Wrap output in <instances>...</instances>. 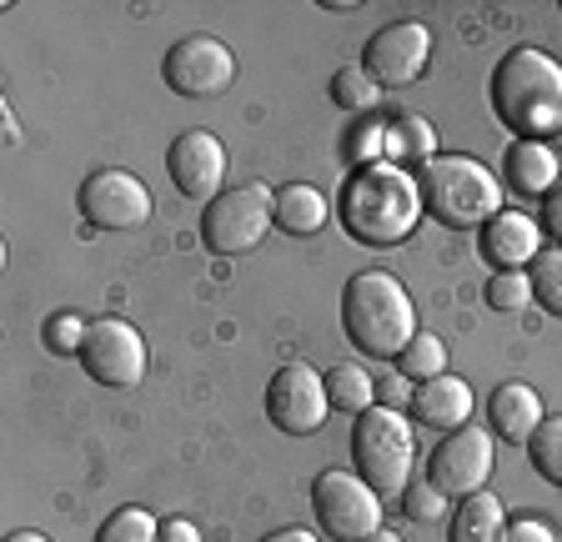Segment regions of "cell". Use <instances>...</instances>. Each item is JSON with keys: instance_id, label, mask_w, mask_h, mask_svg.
Segmentation results:
<instances>
[{"instance_id": "cell-1", "label": "cell", "mask_w": 562, "mask_h": 542, "mask_svg": "<svg viewBox=\"0 0 562 542\" xmlns=\"http://www.w3.org/2000/svg\"><path fill=\"white\" fill-rule=\"evenodd\" d=\"M487 101L517 142H548L562 131V60L538 46H513L492 66Z\"/></svg>"}, {"instance_id": "cell-2", "label": "cell", "mask_w": 562, "mask_h": 542, "mask_svg": "<svg viewBox=\"0 0 562 542\" xmlns=\"http://www.w3.org/2000/svg\"><path fill=\"white\" fill-rule=\"evenodd\" d=\"M337 216L362 247H402L422 222V187L407 166H357L337 196Z\"/></svg>"}, {"instance_id": "cell-3", "label": "cell", "mask_w": 562, "mask_h": 542, "mask_svg": "<svg viewBox=\"0 0 562 542\" xmlns=\"http://www.w3.org/2000/svg\"><path fill=\"white\" fill-rule=\"evenodd\" d=\"M341 331L367 357L397 362L417 337V307L392 271H357L341 292Z\"/></svg>"}, {"instance_id": "cell-4", "label": "cell", "mask_w": 562, "mask_h": 542, "mask_svg": "<svg viewBox=\"0 0 562 542\" xmlns=\"http://www.w3.org/2000/svg\"><path fill=\"white\" fill-rule=\"evenodd\" d=\"M417 187H422V206L442 226H457V232L487 226L492 216L503 212V181L492 177L477 156H462V151L437 156V161H427L417 171Z\"/></svg>"}, {"instance_id": "cell-5", "label": "cell", "mask_w": 562, "mask_h": 542, "mask_svg": "<svg viewBox=\"0 0 562 542\" xmlns=\"http://www.w3.org/2000/svg\"><path fill=\"white\" fill-rule=\"evenodd\" d=\"M412 458H417V442H412V427L402 413L392 407H367L351 427V462H357V477L372 487L376 497H402L412 483Z\"/></svg>"}, {"instance_id": "cell-6", "label": "cell", "mask_w": 562, "mask_h": 542, "mask_svg": "<svg viewBox=\"0 0 562 542\" xmlns=\"http://www.w3.org/2000/svg\"><path fill=\"white\" fill-rule=\"evenodd\" d=\"M271 226H277V191L261 181H246V187H226L222 196L206 201L201 241L216 257H246L251 247H261V236Z\"/></svg>"}, {"instance_id": "cell-7", "label": "cell", "mask_w": 562, "mask_h": 542, "mask_svg": "<svg viewBox=\"0 0 562 542\" xmlns=\"http://www.w3.org/2000/svg\"><path fill=\"white\" fill-rule=\"evenodd\" d=\"M312 512H316V522H322V532L337 542H362V538H372V532H382V497H376L357 472H341V467L316 472Z\"/></svg>"}, {"instance_id": "cell-8", "label": "cell", "mask_w": 562, "mask_h": 542, "mask_svg": "<svg viewBox=\"0 0 562 542\" xmlns=\"http://www.w3.org/2000/svg\"><path fill=\"white\" fill-rule=\"evenodd\" d=\"M497 467V452H492L487 427H457L432 448V462H427V483L447 497V503H462V497L482 493Z\"/></svg>"}, {"instance_id": "cell-9", "label": "cell", "mask_w": 562, "mask_h": 542, "mask_svg": "<svg viewBox=\"0 0 562 542\" xmlns=\"http://www.w3.org/2000/svg\"><path fill=\"white\" fill-rule=\"evenodd\" d=\"M76 206L91 226L101 232H131V226L151 222V191L146 181L121 171V166H105V171H91L76 191Z\"/></svg>"}, {"instance_id": "cell-10", "label": "cell", "mask_w": 562, "mask_h": 542, "mask_svg": "<svg viewBox=\"0 0 562 542\" xmlns=\"http://www.w3.org/2000/svg\"><path fill=\"white\" fill-rule=\"evenodd\" d=\"M161 81L187 101H206L236 81V56L216 36H181L161 60Z\"/></svg>"}, {"instance_id": "cell-11", "label": "cell", "mask_w": 562, "mask_h": 542, "mask_svg": "<svg viewBox=\"0 0 562 542\" xmlns=\"http://www.w3.org/2000/svg\"><path fill=\"white\" fill-rule=\"evenodd\" d=\"M81 366H86V377L101 382V387H136L146 377V342H140V331L131 321L95 317L86 327Z\"/></svg>"}, {"instance_id": "cell-12", "label": "cell", "mask_w": 562, "mask_h": 542, "mask_svg": "<svg viewBox=\"0 0 562 542\" xmlns=\"http://www.w3.org/2000/svg\"><path fill=\"white\" fill-rule=\"evenodd\" d=\"M331 397H327V377L306 362H286L277 377L267 382V417L271 427L292 437H306L327 422Z\"/></svg>"}, {"instance_id": "cell-13", "label": "cell", "mask_w": 562, "mask_h": 542, "mask_svg": "<svg viewBox=\"0 0 562 542\" xmlns=\"http://www.w3.org/2000/svg\"><path fill=\"white\" fill-rule=\"evenodd\" d=\"M427 56H432V31L422 21L382 25L362 50L367 76H372L376 86H412L422 71H427Z\"/></svg>"}, {"instance_id": "cell-14", "label": "cell", "mask_w": 562, "mask_h": 542, "mask_svg": "<svg viewBox=\"0 0 562 542\" xmlns=\"http://www.w3.org/2000/svg\"><path fill=\"white\" fill-rule=\"evenodd\" d=\"M166 171H171L176 191L191 201H211L222 196V181H226V146L211 136L206 126H191L181 131L166 151Z\"/></svg>"}, {"instance_id": "cell-15", "label": "cell", "mask_w": 562, "mask_h": 542, "mask_svg": "<svg viewBox=\"0 0 562 542\" xmlns=\"http://www.w3.org/2000/svg\"><path fill=\"white\" fill-rule=\"evenodd\" d=\"M477 251L497 271H527L542 257V222H532L527 212H497L482 226Z\"/></svg>"}, {"instance_id": "cell-16", "label": "cell", "mask_w": 562, "mask_h": 542, "mask_svg": "<svg viewBox=\"0 0 562 542\" xmlns=\"http://www.w3.org/2000/svg\"><path fill=\"white\" fill-rule=\"evenodd\" d=\"M472 407H477V397H472V387L462 377H452V372H442V377L432 382H417L412 387V422L422 427H437V432H457V427L472 422Z\"/></svg>"}, {"instance_id": "cell-17", "label": "cell", "mask_w": 562, "mask_h": 542, "mask_svg": "<svg viewBox=\"0 0 562 542\" xmlns=\"http://www.w3.org/2000/svg\"><path fill=\"white\" fill-rule=\"evenodd\" d=\"M487 422L503 442L527 448L532 432L542 427V397L527 387V382H503V387H492V397H487Z\"/></svg>"}, {"instance_id": "cell-18", "label": "cell", "mask_w": 562, "mask_h": 542, "mask_svg": "<svg viewBox=\"0 0 562 542\" xmlns=\"http://www.w3.org/2000/svg\"><path fill=\"white\" fill-rule=\"evenodd\" d=\"M503 171L522 196H548V191L562 181V161L548 142H513L507 146Z\"/></svg>"}, {"instance_id": "cell-19", "label": "cell", "mask_w": 562, "mask_h": 542, "mask_svg": "<svg viewBox=\"0 0 562 542\" xmlns=\"http://www.w3.org/2000/svg\"><path fill=\"white\" fill-rule=\"evenodd\" d=\"M503 538H507V512H503V503H497L487 487L457 503L452 542H503Z\"/></svg>"}, {"instance_id": "cell-20", "label": "cell", "mask_w": 562, "mask_h": 542, "mask_svg": "<svg viewBox=\"0 0 562 542\" xmlns=\"http://www.w3.org/2000/svg\"><path fill=\"white\" fill-rule=\"evenodd\" d=\"M277 226L292 236H316L327 226V196L306 181H292V187L277 191Z\"/></svg>"}, {"instance_id": "cell-21", "label": "cell", "mask_w": 562, "mask_h": 542, "mask_svg": "<svg viewBox=\"0 0 562 542\" xmlns=\"http://www.w3.org/2000/svg\"><path fill=\"white\" fill-rule=\"evenodd\" d=\"M386 156H392V166L397 161H437V131H432V121L427 116H402L397 126H386Z\"/></svg>"}, {"instance_id": "cell-22", "label": "cell", "mask_w": 562, "mask_h": 542, "mask_svg": "<svg viewBox=\"0 0 562 542\" xmlns=\"http://www.w3.org/2000/svg\"><path fill=\"white\" fill-rule=\"evenodd\" d=\"M327 397L337 413L362 417L367 407H376V377H367V366H357V362H341L327 372Z\"/></svg>"}, {"instance_id": "cell-23", "label": "cell", "mask_w": 562, "mask_h": 542, "mask_svg": "<svg viewBox=\"0 0 562 542\" xmlns=\"http://www.w3.org/2000/svg\"><path fill=\"white\" fill-rule=\"evenodd\" d=\"M397 372L407 382H432L447 372V342L442 337H427V331H417L407 342V352L397 357Z\"/></svg>"}, {"instance_id": "cell-24", "label": "cell", "mask_w": 562, "mask_h": 542, "mask_svg": "<svg viewBox=\"0 0 562 542\" xmlns=\"http://www.w3.org/2000/svg\"><path fill=\"white\" fill-rule=\"evenodd\" d=\"M95 542H161V522H156L146 507H116V512L101 522Z\"/></svg>"}, {"instance_id": "cell-25", "label": "cell", "mask_w": 562, "mask_h": 542, "mask_svg": "<svg viewBox=\"0 0 562 542\" xmlns=\"http://www.w3.org/2000/svg\"><path fill=\"white\" fill-rule=\"evenodd\" d=\"M331 101H337L341 111H372L376 101H382V86L367 76V66H341V71L331 76Z\"/></svg>"}, {"instance_id": "cell-26", "label": "cell", "mask_w": 562, "mask_h": 542, "mask_svg": "<svg viewBox=\"0 0 562 542\" xmlns=\"http://www.w3.org/2000/svg\"><path fill=\"white\" fill-rule=\"evenodd\" d=\"M527 276H532V302H538L542 312H552V317H562V247L542 251V257L527 267Z\"/></svg>"}, {"instance_id": "cell-27", "label": "cell", "mask_w": 562, "mask_h": 542, "mask_svg": "<svg viewBox=\"0 0 562 542\" xmlns=\"http://www.w3.org/2000/svg\"><path fill=\"white\" fill-rule=\"evenodd\" d=\"M527 458L552 487H562V417H542V427L527 442Z\"/></svg>"}, {"instance_id": "cell-28", "label": "cell", "mask_w": 562, "mask_h": 542, "mask_svg": "<svg viewBox=\"0 0 562 542\" xmlns=\"http://www.w3.org/2000/svg\"><path fill=\"white\" fill-rule=\"evenodd\" d=\"M532 302V276L527 271H497L487 276V307L492 312H517Z\"/></svg>"}, {"instance_id": "cell-29", "label": "cell", "mask_w": 562, "mask_h": 542, "mask_svg": "<svg viewBox=\"0 0 562 542\" xmlns=\"http://www.w3.org/2000/svg\"><path fill=\"white\" fill-rule=\"evenodd\" d=\"M86 327H91V321H81L76 312H56V317L46 321V347L50 352H60V357H81Z\"/></svg>"}, {"instance_id": "cell-30", "label": "cell", "mask_w": 562, "mask_h": 542, "mask_svg": "<svg viewBox=\"0 0 562 542\" xmlns=\"http://www.w3.org/2000/svg\"><path fill=\"white\" fill-rule=\"evenodd\" d=\"M402 507H407V518H417V522L447 518V497L437 493L432 483H407V493H402Z\"/></svg>"}, {"instance_id": "cell-31", "label": "cell", "mask_w": 562, "mask_h": 542, "mask_svg": "<svg viewBox=\"0 0 562 542\" xmlns=\"http://www.w3.org/2000/svg\"><path fill=\"white\" fill-rule=\"evenodd\" d=\"M347 151H351V161H357V166H372L376 156L386 151V126H376V121H372V126H357V131H351Z\"/></svg>"}, {"instance_id": "cell-32", "label": "cell", "mask_w": 562, "mask_h": 542, "mask_svg": "<svg viewBox=\"0 0 562 542\" xmlns=\"http://www.w3.org/2000/svg\"><path fill=\"white\" fill-rule=\"evenodd\" d=\"M376 407H392V413H402V407H412V392H407V377H376Z\"/></svg>"}, {"instance_id": "cell-33", "label": "cell", "mask_w": 562, "mask_h": 542, "mask_svg": "<svg viewBox=\"0 0 562 542\" xmlns=\"http://www.w3.org/2000/svg\"><path fill=\"white\" fill-rule=\"evenodd\" d=\"M503 542H558V532H552L542 518H517V522H507Z\"/></svg>"}, {"instance_id": "cell-34", "label": "cell", "mask_w": 562, "mask_h": 542, "mask_svg": "<svg viewBox=\"0 0 562 542\" xmlns=\"http://www.w3.org/2000/svg\"><path fill=\"white\" fill-rule=\"evenodd\" d=\"M542 232H548L552 241H562V181L542 196Z\"/></svg>"}, {"instance_id": "cell-35", "label": "cell", "mask_w": 562, "mask_h": 542, "mask_svg": "<svg viewBox=\"0 0 562 542\" xmlns=\"http://www.w3.org/2000/svg\"><path fill=\"white\" fill-rule=\"evenodd\" d=\"M161 542H201V532H196V522L191 518H166L161 522Z\"/></svg>"}, {"instance_id": "cell-36", "label": "cell", "mask_w": 562, "mask_h": 542, "mask_svg": "<svg viewBox=\"0 0 562 542\" xmlns=\"http://www.w3.org/2000/svg\"><path fill=\"white\" fill-rule=\"evenodd\" d=\"M261 542H316V538L306 528H281V532H267Z\"/></svg>"}, {"instance_id": "cell-37", "label": "cell", "mask_w": 562, "mask_h": 542, "mask_svg": "<svg viewBox=\"0 0 562 542\" xmlns=\"http://www.w3.org/2000/svg\"><path fill=\"white\" fill-rule=\"evenodd\" d=\"M0 131H5V146L21 142V121H15V111H11V106H5V116H0Z\"/></svg>"}, {"instance_id": "cell-38", "label": "cell", "mask_w": 562, "mask_h": 542, "mask_svg": "<svg viewBox=\"0 0 562 542\" xmlns=\"http://www.w3.org/2000/svg\"><path fill=\"white\" fill-rule=\"evenodd\" d=\"M5 542H50V538H46V532H31V528H25V532H11Z\"/></svg>"}, {"instance_id": "cell-39", "label": "cell", "mask_w": 562, "mask_h": 542, "mask_svg": "<svg viewBox=\"0 0 562 542\" xmlns=\"http://www.w3.org/2000/svg\"><path fill=\"white\" fill-rule=\"evenodd\" d=\"M362 542H402V538H397V532H386V528H382V532H372V538H362Z\"/></svg>"}]
</instances>
